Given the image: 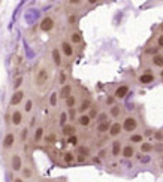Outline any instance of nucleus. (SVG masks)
Listing matches in <instances>:
<instances>
[{
  "instance_id": "473e14b6",
  "label": "nucleus",
  "mask_w": 163,
  "mask_h": 182,
  "mask_svg": "<svg viewBox=\"0 0 163 182\" xmlns=\"http://www.w3.org/2000/svg\"><path fill=\"white\" fill-rule=\"evenodd\" d=\"M108 116H109V115L106 113V112H100V113H99V116H97V124L108 121Z\"/></svg>"
},
{
  "instance_id": "603ef678",
  "label": "nucleus",
  "mask_w": 163,
  "mask_h": 182,
  "mask_svg": "<svg viewBox=\"0 0 163 182\" xmlns=\"http://www.w3.org/2000/svg\"><path fill=\"white\" fill-rule=\"evenodd\" d=\"M160 78L163 79V69H162V72H160Z\"/></svg>"
},
{
  "instance_id": "39448f33",
  "label": "nucleus",
  "mask_w": 163,
  "mask_h": 182,
  "mask_svg": "<svg viewBox=\"0 0 163 182\" xmlns=\"http://www.w3.org/2000/svg\"><path fill=\"white\" fill-rule=\"evenodd\" d=\"M48 79H50V73H48L47 69H40V70L37 72V75H36V84L37 85H43Z\"/></svg>"
},
{
  "instance_id": "7c9ffc66",
  "label": "nucleus",
  "mask_w": 163,
  "mask_h": 182,
  "mask_svg": "<svg viewBox=\"0 0 163 182\" xmlns=\"http://www.w3.org/2000/svg\"><path fill=\"white\" fill-rule=\"evenodd\" d=\"M55 140H57V134H55V133H50V134H47V136H45V142H47V143H50V145L55 143Z\"/></svg>"
},
{
  "instance_id": "20e7f679",
  "label": "nucleus",
  "mask_w": 163,
  "mask_h": 182,
  "mask_svg": "<svg viewBox=\"0 0 163 182\" xmlns=\"http://www.w3.org/2000/svg\"><path fill=\"white\" fill-rule=\"evenodd\" d=\"M127 93H129V85L126 84H121V85H118L117 88H115V93H114V97L115 99H124L127 96Z\"/></svg>"
},
{
  "instance_id": "6e6552de",
  "label": "nucleus",
  "mask_w": 163,
  "mask_h": 182,
  "mask_svg": "<svg viewBox=\"0 0 163 182\" xmlns=\"http://www.w3.org/2000/svg\"><path fill=\"white\" fill-rule=\"evenodd\" d=\"M23 100H24V91L17 90L14 94H12V97H11V105H12V106H17V105H19Z\"/></svg>"
},
{
  "instance_id": "4468645a",
  "label": "nucleus",
  "mask_w": 163,
  "mask_h": 182,
  "mask_svg": "<svg viewBox=\"0 0 163 182\" xmlns=\"http://www.w3.org/2000/svg\"><path fill=\"white\" fill-rule=\"evenodd\" d=\"M121 155H123L124 158H132V157L135 155V148H133V145H124L123 146Z\"/></svg>"
},
{
  "instance_id": "e433bc0d",
  "label": "nucleus",
  "mask_w": 163,
  "mask_h": 182,
  "mask_svg": "<svg viewBox=\"0 0 163 182\" xmlns=\"http://www.w3.org/2000/svg\"><path fill=\"white\" fill-rule=\"evenodd\" d=\"M154 151H156L157 154H162L163 155V142H157V143L154 145Z\"/></svg>"
},
{
  "instance_id": "ddd939ff",
  "label": "nucleus",
  "mask_w": 163,
  "mask_h": 182,
  "mask_svg": "<svg viewBox=\"0 0 163 182\" xmlns=\"http://www.w3.org/2000/svg\"><path fill=\"white\" fill-rule=\"evenodd\" d=\"M78 124H79L81 127H88L91 124V118L88 116V113H81V115L78 116Z\"/></svg>"
},
{
  "instance_id": "c756f323",
  "label": "nucleus",
  "mask_w": 163,
  "mask_h": 182,
  "mask_svg": "<svg viewBox=\"0 0 163 182\" xmlns=\"http://www.w3.org/2000/svg\"><path fill=\"white\" fill-rule=\"evenodd\" d=\"M57 103H58V93H51V96H50V105L53 108H55Z\"/></svg>"
},
{
  "instance_id": "cd10ccee",
  "label": "nucleus",
  "mask_w": 163,
  "mask_h": 182,
  "mask_svg": "<svg viewBox=\"0 0 163 182\" xmlns=\"http://www.w3.org/2000/svg\"><path fill=\"white\" fill-rule=\"evenodd\" d=\"M75 160H76V157L73 155V152H69V151L64 152V155H63V161H64V163L71 164V163H73Z\"/></svg>"
},
{
  "instance_id": "f704fd0d",
  "label": "nucleus",
  "mask_w": 163,
  "mask_h": 182,
  "mask_svg": "<svg viewBox=\"0 0 163 182\" xmlns=\"http://www.w3.org/2000/svg\"><path fill=\"white\" fill-rule=\"evenodd\" d=\"M157 142H163V131L162 130H157V131H154V136H153Z\"/></svg>"
},
{
  "instance_id": "c9c22d12",
  "label": "nucleus",
  "mask_w": 163,
  "mask_h": 182,
  "mask_svg": "<svg viewBox=\"0 0 163 182\" xmlns=\"http://www.w3.org/2000/svg\"><path fill=\"white\" fill-rule=\"evenodd\" d=\"M32 175H33V172H32V169H29V167H26V169H23V176H24L26 179H29V178H32Z\"/></svg>"
},
{
  "instance_id": "bb28decb",
  "label": "nucleus",
  "mask_w": 163,
  "mask_h": 182,
  "mask_svg": "<svg viewBox=\"0 0 163 182\" xmlns=\"http://www.w3.org/2000/svg\"><path fill=\"white\" fill-rule=\"evenodd\" d=\"M64 105H66V108H69V109H73L75 106H76V97L75 96H71V97H68L66 100H64Z\"/></svg>"
},
{
  "instance_id": "09e8293b",
  "label": "nucleus",
  "mask_w": 163,
  "mask_h": 182,
  "mask_svg": "<svg viewBox=\"0 0 163 182\" xmlns=\"http://www.w3.org/2000/svg\"><path fill=\"white\" fill-rule=\"evenodd\" d=\"M145 136H154V131H153V130H147V131H145Z\"/></svg>"
},
{
  "instance_id": "c85d7f7f",
  "label": "nucleus",
  "mask_w": 163,
  "mask_h": 182,
  "mask_svg": "<svg viewBox=\"0 0 163 182\" xmlns=\"http://www.w3.org/2000/svg\"><path fill=\"white\" fill-rule=\"evenodd\" d=\"M68 118H69V115H68L66 112H61L60 116H58V124H60L61 127H64V126L68 124Z\"/></svg>"
},
{
  "instance_id": "58836bf2",
  "label": "nucleus",
  "mask_w": 163,
  "mask_h": 182,
  "mask_svg": "<svg viewBox=\"0 0 163 182\" xmlns=\"http://www.w3.org/2000/svg\"><path fill=\"white\" fill-rule=\"evenodd\" d=\"M105 103H106L108 106H111V108H112V106L115 105V97H112V96H109L108 99H106V102H105Z\"/></svg>"
},
{
  "instance_id": "7ed1b4c3",
  "label": "nucleus",
  "mask_w": 163,
  "mask_h": 182,
  "mask_svg": "<svg viewBox=\"0 0 163 182\" xmlns=\"http://www.w3.org/2000/svg\"><path fill=\"white\" fill-rule=\"evenodd\" d=\"M154 79H156V76H154V73L153 72H144L139 75V78H138V81H139V84H142V85H148V84H151V82H154Z\"/></svg>"
},
{
  "instance_id": "a211bd4d",
  "label": "nucleus",
  "mask_w": 163,
  "mask_h": 182,
  "mask_svg": "<svg viewBox=\"0 0 163 182\" xmlns=\"http://www.w3.org/2000/svg\"><path fill=\"white\" fill-rule=\"evenodd\" d=\"M21 166H23L21 157H19V155H14V157H12V169H14V172H19V170H21Z\"/></svg>"
},
{
  "instance_id": "ea45409f",
  "label": "nucleus",
  "mask_w": 163,
  "mask_h": 182,
  "mask_svg": "<svg viewBox=\"0 0 163 182\" xmlns=\"http://www.w3.org/2000/svg\"><path fill=\"white\" fill-rule=\"evenodd\" d=\"M32 108H33V102H32V100H27V102H26V106H24L26 112H30Z\"/></svg>"
},
{
  "instance_id": "5fc2aeb1",
  "label": "nucleus",
  "mask_w": 163,
  "mask_h": 182,
  "mask_svg": "<svg viewBox=\"0 0 163 182\" xmlns=\"http://www.w3.org/2000/svg\"><path fill=\"white\" fill-rule=\"evenodd\" d=\"M48 182H51V181H48Z\"/></svg>"
},
{
  "instance_id": "a18cd8bd",
  "label": "nucleus",
  "mask_w": 163,
  "mask_h": 182,
  "mask_svg": "<svg viewBox=\"0 0 163 182\" xmlns=\"http://www.w3.org/2000/svg\"><path fill=\"white\" fill-rule=\"evenodd\" d=\"M75 113H76L75 108H73V109H69V118H71V120H73V118H75Z\"/></svg>"
},
{
  "instance_id": "79ce46f5",
  "label": "nucleus",
  "mask_w": 163,
  "mask_h": 182,
  "mask_svg": "<svg viewBox=\"0 0 163 182\" xmlns=\"http://www.w3.org/2000/svg\"><path fill=\"white\" fill-rule=\"evenodd\" d=\"M157 48H163V35L157 37Z\"/></svg>"
},
{
  "instance_id": "5701e85b",
  "label": "nucleus",
  "mask_w": 163,
  "mask_h": 182,
  "mask_svg": "<svg viewBox=\"0 0 163 182\" xmlns=\"http://www.w3.org/2000/svg\"><path fill=\"white\" fill-rule=\"evenodd\" d=\"M109 128H111V123H109V121H105V123L97 124L96 130H97V133H106V131H109Z\"/></svg>"
},
{
  "instance_id": "f8f14e48",
  "label": "nucleus",
  "mask_w": 163,
  "mask_h": 182,
  "mask_svg": "<svg viewBox=\"0 0 163 182\" xmlns=\"http://www.w3.org/2000/svg\"><path fill=\"white\" fill-rule=\"evenodd\" d=\"M15 143V136L12 134V133H8L5 137H3V148H12Z\"/></svg>"
},
{
  "instance_id": "4c0bfd02",
  "label": "nucleus",
  "mask_w": 163,
  "mask_h": 182,
  "mask_svg": "<svg viewBox=\"0 0 163 182\" xmlns=\"http://www.w3.org/2000/svg\"><path fill=\"white\" fill-rule=\"evenodd\" d=\"M68 143H71V145H78V136L76 134H73L71 137H68Z\"/></svg>"
},
{
  "instance_id": "4be33fe9",
  "label": "nucleus",
  "mask_w": 163,
  "mask_h": 182,
  "mask_svg": "<svg viewBox=\"0 0 163 182\" xmlns=\"http://www.w3.org/2000/svg\"><path fill=\"white\" fill-rule=\"evenodd\" d=\"M129 140H130L132 143H142V142H144V134H141V133H133V134L129 137Z\"/></svg>"
},
{
  "instance_id": "9d476101",
  "label": "nucleus",
  "mask_w": 163,
  "mask_h": 182,
  "mask_svg": "<svg viewBox=\"0 0 163 182\" xmlns=\"http://www.w3.org/2000/svg\"><path fill=\"white\" fill-rule=\"evenodd\" d=\"M121 151H123V145H121V142H120V140H114L112 145H111V154H112V157H118V155H121Z\"/></svg>"
},
{
  "instance_id": "a878e982",
  "label": "nucleus",
  "mask_w": 163,
  "mask_h": 182,
  "mask_svg": "<svg viewBox=\"0 0 163 182\" xmlns=\"http://www.w3.org/2000/svg\"><path fill=\"white\" fill-rule=\"evenodd\" d=\"M76 152H78V155H84V157H88L91 154V149L88 146H78L76 148Z\"/></svg>"
},
{
  "instance_id": "3c124183",
  "label": "nucleus",
  "mask_w": 163,
  "mask_h": 182,
  "mask_svg": "<svg viewBox=\"0 0 163 182\" xmlns=\"http://www.w3.org/2000/svg\"><path fill=\"white\" fill-rule=\"evenodd\" d=\"M93 161H94V163H97V164L100 163V160H99V158H97V157H96V158H93Z\"/></svg>"
},
{
  "instance_id": "393cba45",
  "label": "nucleus",
  "mask_w": 163,
  "mask_h": 182,
  "mask_svg": "<svg viewBox=\"0 0 163 182\" xmlns=\"http://www.w3.org/2000/svg\"><path fill=\"white\" fill-rule=\"evenodd\" d=\"M153 64L156 66V67H162L163 69V54H156L153 57Z\"/></svg>"
},
{
  "instance_id": "49530a36",
  "label": "nucleus",
  "mask_w": 163,
  "mask_h": 182,
  "mask_svg": "<svg viewBox=\"0 0 163 182\" xmlns=\"http://www.w3.org/2000/svg\"><path fill=\"white\" fill-rule=\"evenodd\" d=\"M69 22H71V24H75V22H76V15H69Z\"/></svg>"
},
{
  "instance_id": "2eb2a0df",
  "label": "nucleus",
  "mask_w": 163,
  "mask_h": 182,
  "mask_svg": "<svg viewBox=\"0 0 163 182\" xmlns=\"http://www.w3.org/2000/svg\"><path fill=\"white\" fill-rule=\"evenodd\" d=\"M51 55H53V61H54V64L57 66V67H60V66H61V51H60L58 48H54L53 52H51Z\"/></svg>"
},
{
  "instance_id": "b1692460",
  "label": "nucleus",
  "mask_w": 163,
  "mask_h": 182,
  "mask_svg": "<svg viewBox=\"0 0 163 182\" xmlns=\"http://www.w3.org/2000/svg\"><path fill=\"white\" fill-rule=\"evenodd\" d=\"M33 139H35V142H40L42 139H45V136H43V127H37L35 130V134H33Z\"/></svg>"
},
{
  "instance_id": "0eeeda50",
  "label": "nucleus",
  "mask_w": 163,
  "mask_h": 182,
  "mask_svg": "<svg viewBox=\"0 0 163 182\" xmlns=\"http://www.w3.org/2000/svg\"><path fill=\"white\" fill-rule=\"evenodd\" d=\"M121 130H123V124L121 123H118V121H115V123H112L111 124V128H109V136L111 137H117L120 133H121Z\"/></svg>"
},
{
  "instance_id": "f3484780",
  "label": "nucleus",
  "mask_w": 163,
  "mask_h": 182,
  "mask_svg": "<svg viewBox=\"0 0 163 182\" xmlns=\"http://www.w3.org/2000/svg\"><path fill=\"white\" fill-rule=\"evenodd\" d=\"M11 121H12L14 126H19L21 121H23V113L19 110H14V113L11 115Z\"/></svg>"
},
{
  "instance_id": "9b49d317",
  "label": "nucleus",
  "mask_w": 163,
  "mask_h": 182,
  "mask_svg": "<svg viewBox=\"0 0 163 182\" xmlns=\"http://www.w3.org/2000/svg\"><path fill=\"white\" fill-rule=\"evenodd\" d=\"M76 133V127L73 124H66L64 127H61V134L66 136V137H71Z\"/></svg>"
},
{
  "instance_id": "37998d69",
  "label": "nucleus",
  "mask_w": 163,
  "mask_h": 182,
  "mask_svg": "<svg viewBox=\"0 0 163 182\" xmlns=\"http://www.w3.org/2000/svg\"><path fill=\"white\" fill-rule=\"evenodd\" d=\"M26 139H27V128H24L21 131V140H26Z\"/></svg>"
},
{
  "instance_id": "f03ea898",
  "label": "nucleus",
  "mask_w": 163,
  "mask_h": 182,
  "mask_svg": "<svg viewBox=\"0 0 163 182\" xmlns=\"http://www.w3.org/2000/svg\"><path fill=\"white\" fill-rule=\"evenodd\" d=\"M39 29H40L42 32H51V30L54 29V18H53V17H45V18L40 21Z\"/></svg>"
},
{
  "instance_id": "72a5a7b5",
  "label": "nucleus",
  "mask_w": 163,
  "mask_h": 182,
  "mask_svg": "<svg viewBox=\"0 0 163 182\" xmlns=\"http://www.w3.org/2000/svg\"><path fill=\"white\" fill-rule=\"evenodd\" d=\"M88 116H90L91 120H94V118L99 116V112H97V108H96V106H93V108L88 110Z\"/></svg>"
},
{
  "instance_id": "1a4fd4ad",
  "label": "nucleus",
  "mask_w": 163,
  "mask_h": 182,
  "mask_svg": "<svg viewBox=\"0 0 163 182\" xmlns=\"http://www.w3.org/2000/svg\"><path fill=\"white\" fill-rule=\"evenodd\" d=\"M72 96V85H69V84H66V85H63L61 87V90L58 91V97L60 99H63V100H66L68 97H71Z\"/></svg>"
},
{
  "instance_id": "a19ab883",
  "label": "nucleus",
  "mask_w": 163,
  "mask_h": 182,
  "mask_svg": "<svg viewBox=\"0 0 163 182\" xmlns=\"http://www.w3.org/2000/svg\"><path fill=\"white\" fill-rule=\"evenodd\" d=\"M21 84H23V78H21V76H18V78H17V81H15V85H14V88H15V90H18Z\"/></svg>"
},
{
  "instance_id": "2f4dec72",
  "label": "nucleus",
  "mask_w": 163,
  "mask_h": 182,
  "mask_svg": "<svg viewBox=\"0 0 163 182\" xmlns=\"http://www.w3.org/2000/svg\"><path fill=\"white\" fill-rule=\"evenodd\" d=\"M58 82H60V85L63 87V85H66V82H68V73L66 72H60L58 75Z\"/></svg>"
},
{
  "instance_id": "6ab92c4d",
  "label": "nucleus",
  "mask_w": 163,
  "mask_h": 182,
  "mask_svg": "<svg viewBox=\"0 0 163 182\" xmlns=\"http://www.w3.org/2000/svg\"><path fill=\"white\" fill-rule=\"evenodd\" d=\"M121 112H123V109H121L120 105H114V106L109 109V116H112V118H118V116L121 115Z\"/></svg>"
},
{
  "instance_id": "dca6fc26",
  "label": "nucleus",
  "mask_w": 163,
  "mask_h": 182,
  "mask_svg": "<svg viewBox=\"0 0 163 182\" xmlns=\"http://www.w3.org/2000/svg\"><path fill=\"white\" fill-rule=\"evenodd\" d=\"M91 108H93V102H91V99H84V100L81 102V106H79V112H81V113H84V112L90 110Z\"/></svg>"
},
{
  "instance_id": "c03bdc74",
  "label": "nucleus",
  "mask_w": 163,
  "mask_h": 182,
  "mask_svg": "<svg viewBox=\"0 0 163 182\" xmlns=\"http://www.w3.org/2000/svg\"><path fill=\"white\" fill-rule=\"evenodd\" d=\"M76 161H78V163H84V161H85V157H84V155H76Z\"/></svg>"
},
{
  "instance_id": "8fccbe9b",
  "label": "nucleus",
  "mask_w": 163,
  "mask_h": 182,
  "mask_svg": "<svg viewBox=\"0 0 163 182\" xmlns=\"http://www.w3.org/2000/svg\"><path fill=\"white\" fill-rule=\"evenodd\" d=\"M14 182H24V179H23V178H15Z\"/></svg>"
},
{
  "instance_id": "412c9836",
  "label": "nucleus",
  "mask_w": 163,
  "mask_h": 182,
  "mask_svg": "<svg viewBox=\"0 0 163 182\" xmlns=\"http://www.w3.org/2000/svg\"><path fill=\"white\" fill-rule=\"evenodd\" d=\"M139 151L142 154H150L151 151H154V145H151L150 142H142L141 146H139Z\"/></svg>"
},
{
  "instance_id": "aec40b11",
  "label": "nucleus",
  "mask_w": 163,
  "mask_h": 182,
  "mask_svg": "<svg viewBox=\"0 0 163 182\" xmlns=\"http://www.w3.org/2000/svg\"><path fill=\"white\" fill-rule=\"evenodd\" d=\"M71 43H73V45L82 43V36H81L79 32H72V33H71Z\"/></svg>"
},
{
  "instance_id": "de8ad7c7",
  "label": "nucleus",
  "mask_w": 163,
  "mask_h": 182,
  "mask_svg": "<svg viewBox=\"0 0 163 182\" xmlns=\"http://www.w3.org/2000/svg\"><path fill=\"white\" fill-rule=\"evenodd\" d=\"M141 163H150V157H141Z\"/></svg>"
},
{
  "instance_id": "423d86ee",
  "label": "nucleus",
  "mask_w": 163,
  "mask_h": 182,
  "mask_svg": "<svg viewBox=\"0 0 163 182\" xmlns=\"http://www.w3.org/2000/svg\"><path fill=\"white\" fill-rule=\"evenodd\" d=\"M61 54H64L66 57H72L75 54L73 52V45L69 40H63L61 42Z\"/></svg>"
},
{
  "instance_id": "f257e3e1",
  "label": "nucleus",
  "mask_w": 163,
  "mask_h": 182,
  "mask_svg": "<svg viewBox=\"0 0 163 182\" xmlns=\"http://www.w3.org/2000/svg\"><path fill=\"white\" fill-rule=\"evenodd\" d=\"M121 124H123V130H124L126 133H133L136 128L139 127L138 120H136L135 116H126L124 121H123Z\"/></svg>"
},
{
  "instance_id": "864d4df0",
  "label": "nucleus",
  "mask_w": 163,
  "mask_h": 182,
  "mask_svg": "<svg viewBox=\"0 0 163 182\" xmlns=\"http://www.w3.org/2000/svg\"><path fill=\"white\" fill-rule=\"evenodd\" d=\"M160 30H162V35H163V24H162V27H160Z\"/></svg>"
},
{
  "instance_id": "6e6d98bb",
  "label": "nucleus",
  "mask_w": 163,
  "mask_h": 182,
  "mask_svg": "<svg viewBox=\"0 0 163 182\" xmlns=\"http://www.w3.org/2000/svg\"><path fill=\"white\" fill-rule=\"evenodd\" d=\"M162 166H163V164H162Z\"/></svg>"
}]
</instances>
